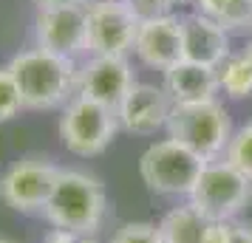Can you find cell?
I'll return each mask as SVG.
<instances>
[{
    "instance_id": "cell-28",
    "label": "cell",
    "mask_w": 252,
    "mask_h": 243,
    "mask_svg": "<svg viewBox=\"0 0 252 243\" xmlns=\"http://www.w3.org/2000/svg\"><path fill=\"white\" fill-rule=\"evenodd\" d=\"M77 243H96V241H94V238H88V235H80V241H77Z\"/></svg>"
},
{
    "instance_id": "cell-10",
    "label": "cell",
    "mask_w": 252,
    "mask_h": 243,
    "mask_svg": "<svg viewBox=\"0 0 252 243\" xmlns=\"http://www.w3.org/2000/svg\"><path fill=\"white\" fill-rule=\"evenodd\" d=\"M133 82L136 80L125 57H88L77 68V96L116 110Z\"/></svg>"
},
{
    "instance_id": "cell-3",
    "label": "cell",
    "mask_w": 252,
    "mask_h": 243,
    "mask_svg": "<svg viewBox=\"0 0 252 243\" xmlns=\"http://www.w3.org/2000/svg\"><path fill=\"white\" fill-rule=\"evenodd\" d=\"M167 136L198 153L204 162H216V156L227 153V144L232 139V122H229L227 108L218 99L173 105Z\"/></svg>"
},
{
    "instance_id": "cell-29",
    "label": "cell",
    "mask_w": 252,
    "mask_h": 243,
    "mask_svg": "<svg viewBox=\"0 0 252 243\" xmlns=\"http://www.w3.org/2000/svg\"><path fill=\"white\" fill-rule=\"evenodd\" d=\"M0 243H14V241H9V238H0Z\"/></svg>"
},
{
    "instance_id": "cell-5",
    "label": "cell",
    "mask_w": 252,
    "mask_h": 243,
    "mask_svg": "<svg viewBox=\"0 0 252 243\" xmlns=\"http://www.w3.org/2000/svg\"><path fill=\"white\" fill-rule=\"evenodd\" d=\"M190 204L207 220H232L252 204V178L229 162H207L190 192Z\"/></svg>"
},
{
    "instance_id": "cell-14",
    "label": "cell",
    "mask_w": 252,
    "mask_h": 243,
    "mask_svg": "<svg viewBox=\"0 0 252 243\" xmlns=\"http://www.w3.org/2000/svg\"><path fill=\"white\" fill-rule=\"evenodd\" d=\"M164 91L170 93L173 105H193V102L216 99L218 93L216 68L182 59L173 68L164 71Z\"/></svg>"
},
{
    "instance_id": "cell-1",
    "label": "cell",
    "mask_w": 252,
    "mask_h": 243,
    "mask_svg": "<svg viewBox=\"0 0 252 243\" xmlns=\"http://www.w3.org/2000/svg\"><path fill=\"white\" fill-rule=\"evenodd\" d=\"M77 62L57 57L46 48H26L9 59L17 91L29 110H54L77 96Z\"/></svg>"
},
{
    "instance_id": "cell-21",
    "label": "cell",
    "mask_w": 252,
    "mask_h": 243,
    "mask_svg": "<svg viewBox=\"0 0 252 243\" xmlns=\"http://www.w3.org/2000/svg\"><path fill=\"white\" fill-rule=\"evenodd\" d=\"M232 229H235V220H210L204 243H229Z\"/></svg>"
},
{
    "instance_id": "cell-12",
    "label": "cell",
    "mask_w": 252,
    "mask_h": 243,
    "mask_svg": "<svg viewBox=\"0 0 252 243\" xmlns=\"http://www.w3.org/2000/svg\"><path fill=\"white\" fill-rule=\"evenodd\" d=\"M136 54L148 68L164 71L182 62V20L179 14H164L153 20H142L133 43Z\"/></svg>"
},
{
    "instance_id": "cell-23",
    "label": "cell",
    "mask_w": 252,
    "mask_h": 243,
    "mask_svg": "<svg viewBox=\"0 0 252 243\" xmlns=\"http://www.w3.org/2000/svg\"><path fill=\"white\" fill-rule=\"evenodd\" d=\"M37 9H63V6H88V0H34Z\"/></svg>"
},
{
    "instance_id": "cell-18",
    "label": "cell",
    "mask_w": 252,
    "mask_h": 243,
    "mask_svg": "<svg viewBox=\"0 0 252 243\" xmlns=\"http://www.w3.org/2000/svg\"><path fill=\"white\" fill-rule=\"evenodd\" d=\"M224 162H229L235 170H241L247 178H252V122H247L241 130L232 133L227 153H224Z\"/></svg>"
},
{
    "instance_id": "cell-19",
    "label": "cell",
    "mask_w": 252,
    "mask_h": 243,
    "mask_svg": "<svg viewBox=\"0 0 252 243\" xmlns=\"http://www.w3.org/2000/svg\"><path fill=\"white\" fill-rule=\"evenodd\" d=\"M20 110H23V99L17 91V82H14L9 65H0V125L12 122Z\"/></svg>"
},
{
    "instance_id": "cell-16",
    "label": "cell",
    "mask_w": 252,
    "mask_h": 243,
    "mask_svg": "<svg viewBox=\"0 0 252 243\" xmlns=\"http://www.w3.org/2000/svg\"><path fill=\"white\" fill-rule=\"evenodd\" d=\"M193 6L224 31H252V0H193Z\"/></svg>"
},
{
    "instance_id": "cell-15",
    "label": "cell",
    "mask_w": 252,
    "mask_h": 243,
    "mask_svg": "<svg viewBox=\"0 0 252 243\" xmlns=\"http://www.w3.org/2000/svg\"><path fill=\"white\" fill-rule=\"evenodd\" d=\"M207 229H210V220L193 204L170 209L159 223L161 243H204Z\"/></svg>"
},
{
    "instance_id": "cell-27",
    "label": "cell",
    "mask_w": 252,
    "mask_h": 243,
    "mask_svg": "<svg viewBox=\"0 0 252 243\" xmlns=\"http://www.w3.org/2000/svg\"><path fill=\"white\" fill-rule=\"evenodd\" d=\"M88 3H127V0H88Z\"/></svg>"
},
{
    "instance_id": "cell-25",
    "label": "cell",
    "mask_w": 252,
    "mask_h": 243,
    "mask_svg": "<svg viewBox=\"0 0 252 243\" xmlns=\"http://www.w3.org/2000/svg\"><path fill=\"white\" fill-rule=\"evenodd\" d=\"M167 6H170V12H176V9H182V6H187V3H193V0H164Z\"/></svg>"
},
{
    "instance_id": "cell-20",
    "label": "cell",
    "mask_w": 252,
    "mask_h": 243,
    "mask_svg": "<svg viewBox=\"0 0 252 243\" xmlns=\"http://www.w3.org/2000/svg\"><path fill=\"white\" fill-rule=\"evenodd\" d=\"M108 243H161L159 226L148 220H127L122 226H116Z\"/></svg>"
},
{
    "instance_id": "cell-6",
    "label": "cell",
    "mask_w": 252,
    "mask_h": 243,
    "mask_svg": "<svg viewBox=\"0 0 252 243\" xmlns=\"http://www.w3.org/2000/svg\"><path fill=\"white\" fill-rule=\"evenodd\" d=\"M60 141L65 144V150L80 156V159H94L99 153L108 150V144L114 141L119 130L116 110L105 108L99 102L74 96L60 116Z\"/></svg>"
},
{
    "instance_id": "cell-22",
    "label": "cell",
    "mask_w": 252,
    "mask_h": 243,
    "mask_svg": "<svg viewBox=\"0 0 252 243\" xmlns=\"http://www.w3.org/2000/svg\"><path fill=\"white\" fill-rule=\"evenodd\" d=\"M80 235H74L68 229H60V226H51V229L43 235V243H77Z\"/></svg>"
},
{
    "instance_id": "cell-11",
    "label": "cell",
    "mask_w": 252,
    "mask_h": 243,
    "mask_svg": "<svg viewBox=\"0 0 252 243\" xmlns=\"http://www.w3.org/2000/svg\"><path fill=\"white\" fill-rule=\"evenodd\" d=\"M170 113V93L164 91V85H150V82H133V88L116 108L119 130L133 133V136H153L156 130L167 128Z\"/></svg>"
},
{
    "instance_id": "cell-26",
    "label": "cell",
    "mask_w": 252,
    "mask_h": 243,
    "mask_svg": "<svg viewBox=\"0 0 252 243\" xmlns=\"http://www.w3.org/2000/svg\"><path fill=\"white\" fill-rule=\"evenodd\" d=\"M244 57L250 59V65H252V40H250V46H247V51H244Z\"/></svg>"
},
{
    "instance_id": "cell-8",
    "label": "cell",
    "mask_w": 252,
    "mask_h": 243,
    "mask_svg": "<svg viewBox=\"0 0 252 243\" xmlns=\"http://www.w3.org/2000/svg\"><path fill=\"white\" fill-rule=\"evenodd\" d=\"M88 57H125L133 51L139 17L127 3H88Z\"/></svg>"
},
{
    "instance_id": "cell-9",
    "label": "cell",
    "mask_w": 252,
    "mask_h": 243,
    "mask_svg": "<svg viewBox=\"0 0 252 243\" xmlns=\"http://www.w3.org/2000/svg\"><path fill=\"white\" fill-rule=\"evenodd\" d=\"M37 48H46L57 57L77 59L88 54V12L85 6L43 9L34 20Z\"/></svg>"
},
{
    "instance_id": "cell-2",
    "label": "cell",
    "mask_w": 252,
    "mask_h": 243,
    "mask_svg": "<svg viewBox=\"0 0 252 243\" xmlns=\"http://www.w3.org/2000/svg\"><path fill=\"white\" fill-rule=\"evenodd\" d=\"M105 212H108V195L105 187L94 175L82 170H60L54 192L48 198L43 215L51 226L68 229L74 235H88L102 226Z\"/></svg>"
},
{
    "instance_id": "cell-24",
    "label": "cell",
    "mask_w": 252,
    "mask_h": 243,
    "mask_svg": "<svg viewBox=\"0 0 252 243\" xmlns=\"http://www.w3.org/2000/svg\"><path fill=\"white\" fill-rule=\"evenodd\" d=\"M229 243H252V226H247V223H235Z\"/></svg>"
},
{
    "instance_id": "cell-4",
    "label": "cell",
    "mask_w": 252,
    "mask_h": 243,
    "mask_svg": "<svg viewBox=\"0 0 252 243\" xmlns=\"http://www.w3.org/2000/svg\"><path fill=\"white\" fill-rule=\"evenodd\" d=\"M207 167V162L193 153L190 147H184L176 139H161L153 141L148 150L139 159V175L150 192L156 195H187L193 192L195 181L201 170Z\"/></svg>"
},
{
    "instance_id": "cell-17",
    "label": "cell",
    "mask_w": 252,
    "mask_h": 243,
    "mask_svg": "<svg viewBox=\"0 0 252 243\" xmlns=\"http://www.w3.org/2000/svg\"><path fill=\"white\" fill-rule=\"evenodd\" d=\"M218 91L227 93L229 99H244L252 96V65L244 54H229L216 68Z\"/></svg>"
},
{
    "instance_id": "cell-13",
    "label": "cell",
    "mask_w": 252,
    "mask_h": 243,
    "mask_svg": "<svg viewBox=\"0 0 252 243\" xmlns=\"http://www.w3.org/2000/svg\"><path fill=\"white\" fill-rule=\"evenodd\" d=\"M179 20H182V59L218 68L232 54L229 51V31H224L210 17L190 12L179 14Z\"/></svg>"
},
{
    "instance_id": "cell-7",
    "label": "cell",
    "mask_w": 252,
    "mask_h": 243,
    "mask_svg": "<svg viewBox=\"0 0 252 243\" xmlns=\"http://www.w3.org/2000/svg\"><path fill=\"white\" fill-rule=\"evenodd\" d=\"M63 167L46 156H23L0 173V201L14 212L37 215L43 212L54 192Z\"/></svg>"
}]
</instances>
